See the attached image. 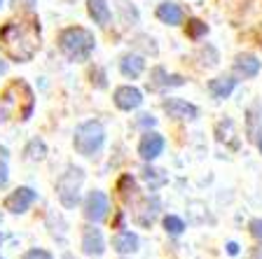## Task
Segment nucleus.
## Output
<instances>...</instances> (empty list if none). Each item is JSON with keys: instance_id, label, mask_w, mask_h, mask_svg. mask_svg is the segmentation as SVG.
I'll return each instance as SVG.
<instances>
[{"instance_id": "f257e3e1", "label": "nucleus", "mask_w": 262, "mask_h": 259, "mask_svg": "<svg viewBox=\"0 0 262 259\" xmlns=\"http://www.w3.org/2000/svg\"><path fill=\"white\" fill-rule=\"evenodd\" d=\"M0 44L12 61L26 63L40 49V23L33 16L12 19L0 28Z\"/></svg>"}, {"instance_id": "f03ea898", "label": "nucleus", "mask_w": 262, "mask_h": 259, "mask_svg": "<svg viewBox=\"0 0 262 259\" xmlns=\"http://www.w3.org/2000/svg\"><path fill=\"white\" fill-rule=\"evenodd\" d=\"M33 105H35V98H33L31 86L24 80H14L0 96V122H7L10 117L28 119Z\"/></svg>"}, {"instance_id": "7ed1b4c3", "label": "nucleus", "mask_w": 262, "mask_h": 259, "mask_svg": "<svg viewBox=\"0 0 262 259\" xmlns=\"http://www.w3.org/2000/svg\"><path fill=\"white\" fill-rule=\"evenodd\" d=\"M120 194H122V199H124V203L131 208V213H134V220H136L138 224H143V227H150L155 222V217H157L159 201L155 199V196L147 199V196L138 194L136 182H134L131 175H124V178L120 180Z\"/></svg>"}, {"instance_id": "20e7f679", "label": "nucleus", "mask_w": 262, "mask_h": 259, "mask_svg": "<svg viewBox=\"0 0 262 259\" xmlns=\"http://www.w3.org/2000/svg\"><path fill=\"white\" fill-rule=\"evenodd\" d=\"M59 47L71 61H87L94 52V35L80 26L66 28L59 35Z\"/></svg>"}, {"instance_id": "39448f33", "label": "nucleus", "mask_w": 262, "mask_h": 259, "mask_svg": "<svg viewBox=\"0 0 262 259\" xmlns=\"http://www.w3.org/2000/svg\"><path fill=\"white\" fill-rule=\"evenodd\" d=\"M105 133L103 126L98 122H84L75 129V135H73V143H75V150L80 152L82 157H92L96 154L101 147H103Z\"/></svg>"}, {"instance_id": "423d86ee", "label": "nucleus", "mask_w": 262, "mask_h": 259, "mask_svg": "<svg viewBox=\"0 0 262 259\" xmlns=\"http://www.w3.org/2000/svg\"><path fill=\"white\" fill-rule=\"evenodd\" d=\"M82 180H84V175H82V171L75 168V166H71L59 178V182H56V192H59V199L66 208H75L77 205V201H80Z\"/></svg>"}, {"instance_id": "0eeeda50", "label": "nucleus", "mask_w": 262, "mask_h": 259, "mask_svg": "<svg viewBox=\"0 0 262 259\" xmlns=\"http://www.w3.org/2000/svg\"><path fill=\"white\" fill-rule=\"evenodd\" d=\"M108 215V196L103 192H92L84 201V217L89 222H101Z\"/></svg>"}, {"instance_id": "6e6552de", "label": "nucleus", "mask_w": 262, "mask_h": 259, "mask_svg": "<svg viewBox=\"0 0 262 259\" xmlns=\"http://www.w3.org/2000/svg\"><path fill=\"white\" fill-rule=\"evenodd\" d=\"M33 201H35V192L28 189V187H19L5 199V210L19 215V213H26L28 208H31Z\"/></svg>"}, {"instance_id": "1a4fd4ad", "label": "nucleus", "mask_w": 262, "mask_h": 259, "mask_svg": "<svg viewBox=\"0 0 262 259\" xmlns=\"http://www.w3.org/2000/svg\"><path fill=\"white\" fill-rule=\"evenodd\" d=\"M82 250L89 257H101L105 252V243H103V233L94 227H84V236H82Z\"/></svg>"}, {"instance_id": "9d476101", "label": "nucleus", "mask_w": 262, "mask_h": 259, "mask_svg": "<svg viewBox=\"0 0 262 259\" xmlns=\"http://www.w3.org/2000/svg\"><path fill=\"white\" fill-rule=\"evenodd\" d=\"M143 103V93L134 86H120L115 89V105L120 110H136Z\"/></svg>"}, {"instance_id": "9b49d317", "label": "nucleus", "mask_w": 262, "mask_h": 259, "mask_svg": "<svg viewBox=\"0 0 262 259\" xmlns=\"http://www.w3.org/2000/svg\"><path fill=\"white\" fill-rule=\"evenodd\" d=\"M162 150H164V138L159 133H145L141 145H138V154H141L145 161L157 159L159 154H162Z\"/></svg>"}, {"instance_id": "f8f14e48", "label": "nucleus", "mask_w": 262, "mask_h": 259, "mask_svg": "<svg viewBox=\"0 0 262 259\" xmlns=\"http://www.w3.org/2000/svg\"><path fill=\"white\" fill-rule=\"evenodd\" d=\"M164 110L169 112V117L176 119H194L196 117V108L187 101H180V98H169L164 103Z\"/></svg>"}, {"instance_id": "ddd939ff", "label": "nucleus", "mask_w": 262, "mask_h": 259, "mask_svg": "<svg viewBox=\"0 0 262 259\" xmlns=\"http://www.w3.org/2000/svg\"><path fill=\"white\" fill-rule=\"evenodd\" d=\"M236 80L234 77H215V80L208 82V91L213 93V98H227L229 93L234 91Z\"/></svg>"}, {"instance_id": "4468645a", "label": "nucleus", "mask_w": 262, "mask_h": 259, "mask_svg": "<svg viewBox=\"0 0 262 259\" xmlns=\"http://www.w3.org/2000/svg\"><path fill=\"white\" fill-rule=\"evenodd\" d=\"M157 16H159V21L169 23V26H178L183 21V10L176 3H162L157 7Z\"/></svg>"}, {"instance_id": "2eb2a0df", "label": "nucleus", "mask_w": 262, "mask_h": 259, "mask_svg": "<svg viewBox=\"0 0 262 259\" xmlns=\"http://www.w3.org/2000/svg\"><path fill=\"white\" fill-rule=\"evenodd\" d=\"M234 70L244 77H255L257 73H260V61L251 54H241V56H236V61H234Z\"/></svg>"}, {"instance_id": "dca6fc26", "label": "nucleus", "mask_w": 262, "mask_h": 259, "mask_svg": "<svg viewBox=\"0 0 262 259\" xmlns=\"http://www.w3.org/2000/svg\"><path fill=\"white\" fill-rule=\"evenodd\" d=\"M89 16L94 19V23L98 26H108L110 21V7L105 5V0H87Z\"/></svg>"}, {"instance_id": "f3484780", "label": "nucleus", "mask_w": 262, "mask_h": 259, "mask_svg": "<svg viewBox=\"0 0 262 259\" xmlns=\"http://www.w3.org/2000/svg\"><path fill=\"white\" fill-rule=\"evenodd\" d=\"M143 68H145V61H143L141 56H136V54H129V56H124V59L120 61L122 75H124V77H131V80L141 75Z\"/></svg>"}, {"instance_id": "a211bd4d", "label": "nucleus", "mask_w": 262, "mask_h": 259, "mask_svg": "<svg viewBox=\"0 0 262 259\" xmlns=\"http://www.w3.org/2000/svg\"><path fill=\"white\" fill-rule=\"evenodd\" d=\"M113 248L117 250L120 254H129V252H134V250L138 248V238H136V233H131V231H120L117 236H115V241H113Z\"/></svg>"}, {"instance_id": "6ab92c4d", "label": "nucleus", "mask_w": 262, "mask_h": 259, "mask_svg": "<svg viewBox=\"0 0 262 259\" xmlns=\"http://www.w3.org/2000/svg\"><path fill=\"white\" fill-rule=\"evenodd\" d=\"M164 227H166V231L171 233V236H180L183 233V229H185V224H183V220L176 215H169L166 220H164Z\"/></svg>"}, {"instance_id": "aec40b11", "label": "nucleus", "mask_w": 262, "mask_h": 259, "mask_svg": "<svg viewBox=\"0 0 262 259\" xmlns=\"http://www.w3.org/2000/svg\"><path fill=\"white\" fill-rule=\"evenodd\" d=\"M45 143L42 140H31V145H28V150H26V154L31 159H45Z\"/></svg>"}, {"instance_id": "412c9836", "label": "nucleus", "mask_w": 262, "mask_h": 259, "mask_svg": "<svg viewBox=\"0 0 262 259\" xmlns=\"http://www.w3.org/2000/svg\"><path fill=\"white\" fill-rule=\"evenodd\" d=\"M145 180L152 187H162L166 182V175H162V171H152V168H145Z\"/></svg>"}, {"instance_id": "4be33fe9", "label": "nucleus", "mask_w": 262, "mask_h": 259, "mask_svg": "<svg viewBox=\"0 0 262 259\" xmlns=\"http://www.w3.org/2000/svg\"><path fill=\"white\" fill-rule=\"evenodd\" d=\"M187 31H190V38H199V35H204L206 33V23H202V21H190L187 23Z\"/></svg>"}, {"instance_id": "5701e85b", "label": "nucleus", "mask_w": 262, "mask_h": 259, "mask_svg": "<svg viewBox=\"0 0 262 259\" xmlns=\"http://www.w3.org/2000/svg\"><path fill=\"white\" fill-rule=\"evenodd\" d=\"M24 259H54V257H52L47 250H28V252L24 254Z\"/></svg>"}, {"instance_id": "b1692460", "label": "nucleus", "mask_w": 262, "mask_h": 259, "mask_svg": "<svg viewBox=\"0 0 262 259\" xmlns=\"http://www.w3.org/2000/svg\"><path fill=\"white\" fill-rule=\"evenodd\" d=\"M12 7H16V10H33L35 0H12Z\"/></svg>"}, {"instance_id": "393cba45", "label": "nucleus", "mask_w": 262, "mask_h": 259, "mask_svg": "<svg viewBox=\"0 0 262 259\" xmlns=\"http://www.w3.org/2000/svg\"><path fill=\"white\" fill-rule=\"evenodd\" d=\"M251 233L262 241V220H253L251 222Z\"/></svg>"}, {"instance_id": "a878e982", "label": "nucleus", "mask_w": 262, "mask_h": 259, "mask_svg": "<svg viewBox=\"0 0 262 259\" xmlns=\"http://www.w3.org/2000/svg\"><path fill=\"white\" fill-rule=\"evenodd\" d=\"M7 182V166H5V161H0V187Z\"/></svg>"}, {"instance_id": "bb28decb", "label": "nucleus", "mask_w": 262, "mask_h": 259, "mask_svg": "<svg viewBox=\"0 0 262 259\" xmlns=\"http://www.w3.org/2000/svg\"><path fill=\"white\" fill-rule=\"evenodd\" d=\"M141 124H150V126H152V124H155V119H152V117H150V114H143V119H141Z\"/></svg>"}, {"instance_id": "cd10ccee", "label": "nucleus", "mask_w": 262, "mask_h": 259, "mask_svg": "<svg viewBox=\"0 0 262 259\" xmlns=\"http://www.w3.org/2000/svg\"><path fill=\"white\" fill-rule=\"evenodd\" d=\"M227 252L229 254H236V252H239V245H236V243H229L227 245Z\"/></svg>"}, {"instance_id": "c85d7f7f", "label": "nucleus", "mask_w": 262, "mask_h": 259, "mask_svg": "<svg viewBox=\"0 0 262 259\" xmlns=\"http://www.w3.org/2000/svg\"><path fill=\"white\" fill-rule=\"evenodd\" d=\"M255 259H262V248H257V250H255Z\"/></svg>"}, {"instance_id": "c756f323", "label": "nucleus", "mask_w": 262, "mask_h": 259, "mask_svg": "<svg viewBox=\"0 0 262 259\" xmlns=\"http://www.w3.org/2000/svg\"><path fill=\"white\" fill-rule=\"evenodd\" d=\"M260 152H262V138H260Z\"/></svg>"}, {"instance_id": "7c9ffc66", "label": "nucleus", "mask_w": 262, "mask_h": 259, "mask_svg": "<svg viewBox=\"0 0 262 259\" xmlns=\"http://www.w3.org/2000/svg\"><path fill=\"white\" fill-rule=\"evenodd\" d=\"M0 241H3V236H0Z\"/></svg>"}, {"instance_id": "2f4dec72", "label": "nucleus", "mask_w": 262, "mask_h": 259, "mask_svg": "<svg viewBox=\"0 0 262 259\" xmlns=\"http://www.w3.org/2000/svg\"><path fill=\"white\" fill-rule=\"evenodd\" d=\"M0 259H3V257H0Z\"/></svg>"}]
</instances>
